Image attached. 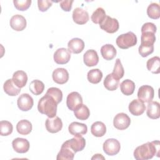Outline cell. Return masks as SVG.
<instances>
[{
	"instance_id": "obj_37",
	"label": "cell",
	"mask_w": 160,
	"mask_h": 160,
	"mask_svg": "<svg viewBox=\"0 0 160 160\" xmlns=\"http://www.w3.org/2000/svg\"><path fill=\"white\" fill-rule=\"evenodd\" d=\"M156 41L155 33L151 31H145L141 32V44L154 45Z\"/></svg>"
},
{
	"instance_id": "obj_31",
	"label": "cell",
	"mask_w": 160,
	"mask_h": 160,
	"mask_svg": "<svg viewBox=\"0 0 160 160\" xmlns=\"http://www.w3.org/2000/svg\"><path fill=\"white\" fill-rule=\"evenodd\" d=\"M87 78L89 82L92 84L99 83L102 78V72L99 69H91L87 74Z\"/></svg>"
},
{
	"instance_id": "obj_45",
	"label": "cell",
	"mask_w": 160,
	"mask_h": 160,
	"mask_svg": "<svg viewBox=\"0 0 160 160\" xmlns=\"http://www.w3.org/2000/svg\"><path fill=\"white\" fill-rule=\"evenodd\" d=\"M104 159L105 158L102 156V154H94V156L91 158V159Z\"/></svg>"
},
{
	"instance_id": "obj_44",
	"label": "cell",
	"mask_w": 160,
	"mask_h": 160,
	"mask_svg": "<svg viewBox=\"0 0 160 160\" xmlns=\"http://www.w3.org/2000/svg\"><path fill=\"white\" fill-rule=\"evenodd\" d=\"M74 2V1H61L59 2L60 7L61 9L64 11L69 12L71 11L72 8V4Z\"/></svg>"
},
{
	"instance_id": "obj_15",
	"label": "cell",
	"mask_w": 160,
	"mask_h": 160,
	"mask_svg": "<svg viewBox=\"0 0 160 160\" xmlns=\"http://www.w3.org/2000/svg\"><path fill=\"white\" fill-rule=\"evenodd\" d=\"M52 77L56 83L63 84L68 82L69 79V73L66 69L59 68L53 71Z\"/></svg>"
},
{
	"instance_id": "obj_35",
	"label": "cell",
	"mask_w": 160,
	"mask_h": 160,
	"mask_svg": "<svg viewBox=\"0 0 160 160\" xmlns=\"http://www.w3.org/2000/svg\"><path fill=\"white\" fill-rule=\"evenodd\" d=\"M106 14L104 9L102 8H97L92 14L91 19L95 24H100L106 18Z\"/></svg>"
},
{
	"instance_id": "obj_18",
	"label": "cell",
	"mask_w": 160,
	"mask_h": 160,
	"mask_svg": "<svg viewBox=\"0 0 160 160\" xmlns=\"http://www.w3.org/2000/svg\"><path fill=\"white\" fill-rule=\"evenodd\" d=\"M129 111L134 116H140L146 110V106L139 99L132 100L129 104Z\"/></svg>"
},
{
	"instance_id": "obj_9",
	"label": "cell",
	"mask_w": 160,
	"mask_h": 160,
	"mask_svg": "<svg viewBox=\"0 0 160 160\" xmlns=\"http://www.w3.org/2000/svg\"><path fill=\"white\" fill-rule=\"evenodd\" d=\"M81 104H82V98L79 92H71L68 95L66 105L69 109L74 111Z\"/></svg>"
},
{
	"instance_id": "obj_26",
	"label": "cell",
	"mask_w": 160,
	"mask_h": 160,
	"mask_svg": "<svg viewBox=\"0 0 160 160\" xmlns=\"http://www.w3.org/2000/svg\"><path fill=\"white\" fill-rule=\"evenodd\" d=\"M91 132L96 137H102L106 132V125L101 121H96L91 125Z\"/></svg>"
},
{
	"instance_id": "obj_36",
	"label": "cell",
	"mask_w": 160,
	"mask_h": 160,
	"mask_svg": "<svg viewBox=\"0 0 160 160\" xmlns=\"http://www.w3.org/2000/svg\"><path fill=\"white\" fill-rule=\"evenodd\" d=\"M111 74L113 76V77L118 80H119L120 79H121L124 74V68L121 64V60L119 58L116 59V60L114 67L112 72Z\"/></svg>"
},
{
	"instance_id": "obj_12",
	"label": "cell",
	"mask_w": 160,
	"mask_h": 160,
	"mask_svg": "<svg viewBox=\"0 0 160 160\" xmlns=\"http://www.w3.org/2000/svg\"><path fill=\"white\" fill-rule=\"evenodd\" d=\"M70 58V51L64 48L58 49L54 53V60L58 64H64L68 63L69 61Z\"/></svg>"
},
{
	"instance_id": "obj_8",
	"label": "cell",
	"mask_w": 160,
	"mask_h": 160,
	"mask_svg": "<svg viewBox=\"0 0 160 160\" xmlns=\"http://www.w3.org/2000/svg\"><path fill=\"white\" fill-rule=\"evenodd\" d=\"M131 123V119L128 114L124 112L117 114L113 119L114 126L119 130H124L127 129Z\"/></svg>"
},
{
	"instance_id": "obj_20",
	"label": "cell",
	"mask_w": 160,
	"mask_h": 160,
	"mask_svg": "<svg viewBox=\"0 0 160 160\" xmlns=\"http://www.w3.org/2000/svg\"><path fill=\"white\" fill-rule=\"evenodd\" d=\"M68 50L70 52L74 54H79L82 51L84 48V41L78 38H72L68 43Z\"/></svg>"
},
{
	"instance_id": "obj_22",
	"label": "cell",
	"mask_w": 160,
	"mask_h": 160,
	"mask_svg": "<svg viewBox=\"0 0 160 160\" xmlns=\"http://www.w3.org/2000/svg\"><path fill=\"white\" fill-rule=\"evenodd\" d=\"M116 48L111 44H106L101 48V54L105 60H112L116 56Z\"/></svg>"
},
{
	"instance_id": "obj_41",
	"label": "cell",
	"mask_w": 160,
	"mask_h": 160,
	"mask_svg": "<svg viewBox=\"0 0 160 160\" xmlns=\"http://www.w3.org/2000/svg\"><path fill=\"white\" fill-rule=\"evenodd\" d=\"M13 3L14 7L19 11H26L31 6V0H24V1H16L14 0Z\"/></svg>"
},
{
	"instance_id": "obj_17",
	"label": "cell",
	"mask_w": 160,
	"mask_h": 160,
	"mask_svg": "<svg viewBox=\"0 0 160 160\" xmlns=\"http://www.w3.org/2000/svg\"><path fill=\"white\" fill-rule=\"evenodd\" d=\"M12 146L14 150L18 153H25L29 149V142L24 138H17L12 142Z\"/></svg>"
},
{
	"instance_id": "obj_39",
	"label": "cell",
	"mask_w": 160,
	"mask_h": 160,
	"mask_svg": "<svg viewBox=\"0 0 160 160\" xmlns=\"http://www.w3.org/2000/svg\"><path fill=\"white\" fill-rule=\"evenodd\" d=\"M46 94L52 96L57 104H59L60 102H61L62 99V92L59 88L54 87L50 88L48 89Z\"/></svg>"
},
{
	"instance_id": "obj_24",
	"label": "cell",
	"mask_w": 160,
	"mask_h": 160,
	"mask_svg": "<svg viewBox=\"0 0 160 160\" xmlns=\"http://www.w3.org/2000/svg\"><path fill=\"white\" fill-rule=\"evenodd\" d=\"M3 89L4 92L11 96H17L21 91V88H18L14 83L12 79H8L5 81L3 85Z\"/></svg>"
},
{
	"instance_id": "obj_38",
	"label": "cell",
	"mask_w": 160,
	"mask_h": 160,
	"mask_svg": "<svg viewBox=\"0 0 160 160\" xmlns=\"http://www.w3.org/2000/svg\"><path fill=\"white\" fill-rule=\"evenodd\" d=\"M13 130L12 124L8 121H1L0 122V134L2 136L11 134Z\"/></svg>"
},
{
	"instance_id": "obj_42",
	"label": "cell",
	"mask_w": 160,
	"mask_h": 160,
	"mask_svg": "<svg viewBox=\"0 0 160 160\" xmlns=\"http://www.w3.org/2000/svg\"><path fill=\"white\" fill-rule=\"evenodd\" d=\"M52 1L49 0H38V6L40 11L45 12L46 11L52 4Z\"/></svg>"
},
{
	"instance_id": "obj_23",
	"label": "cell",
	"mask_w": 160,
	"mask_h": 160,
	"mask_svg": "<svg viewBox=\"0 0 160 160\" xmlns=\"http://www.w3.org/2000/svg\"><path fill=\"white\" fill-rule=\"evenodd\" d=\"M14 83L19 88L24 87L28 81L27 74L23 71H17L14 72L12 78Z\"/></svg>"
},
{
	"instance_id": "obj_5",
	"label": "cell",
	"mask_w": 160,
	"mask_h": 160,
	"mask_svg": "<svg viewBox=\"0 0 160 160\" xmlns=\"http://www.w3.org/2000/svg\"><path fill=\"white\" fill-rule=\"evenodd\" d=\"M62 144L70 148L76 153L84 149L86 146V141L82 136H75L71 139L67 140Z\"/></svg>"
},
{
	"instance_id": "obj_13",
	"label": "cell",
	"mask_w": 160,
	"mask_h": 160,
	"mask_svg": "<svg viewBox=\"0 0 160 160\" xmlns=\"http://www.w3.org/2000/svg\"><path fill=\"white\" fill-rule=\"evenodd\" d=\"M89 17L87 11L81 8H76L72 12V19L78 24H84L89 21Z\"/></svg>"
},
{
	"instance_id": "obj_29",
	"label": "cell",
	"mask_w": 160,
	"mask_h": 160,
	"mask_svg": "<svg viewBox=\"0 0 160 160\" xmlns=\"http://www.w3.org/2000/svg\"><path fill=\"white\" fill-rule=\"evenodd\" d=\"M120 89L124 95L130 96L133 94L135 90V84L130 79L124 80L120 84Z\"/></svg>"
},
{
	"instance_id": "obj_7",
	"label": "cell",
	"mask_w": 160,
	"mask_h": 160,
	"mask_svg": "<svg viewBox=\"0 0 160 160\" xmlns=\"http://www.w3.org/2000/svg\"><path fill=\"white\" fill-rule=\"evenodd\" d=\"M154 96V91L152 87L149 85L141 86L138 92V99L142 102H149L151 101Z\"/></svg>"
},
{
	"instance_id": "obj_33",
	"label": "cell",
	"mask_w": 160,
	"mask_h": 160,
	"mask_svg": "<svg viewBox=\"0 0 160 160\" xmlns=\"http://www.w3.org/2000/svg\"><path fill=\"white\" fill-rule=\"evenodd\" d=\"M44 89V83L38 79L33 80L29 84V90L34 95L41 94Z\"/></svg>"
},
{
	"instance_id": "obj_1",
	"label": "cell",
	"mask_w": 160,
	"mask_h": 160,
	"mask_svg": "<svg viewBox=\"0 0 160 160\" xmlns=\"http://www.w3.org/2000/svg\"><path fill=\"white\" fill-rule=\"evenodd\" d=\"M159 141L147 142L138 146L134 151V157L137 160H147L152 159L155 155L159 157L160 155Z\"/></svg>"
},
{
	"instance_id": "obj_2",
	"label": "cell",
	"mask_w": 160,
	"mask_h": 160,
	"mask_svg": "<svg viewBox=\"0 0 160 160\" xmlns=\"http://www.w3.org/2000/svg\"><path fill=\"white\" fill-rule=\"evenodd\" d=\"M57 106L58 104L54 98L46 94L39 99L38 109L40 113L46 115L48 118H53L56 115Z\"/></svg>"
},
{
	"instance_id": "obj_10",
	"label": "cell",
	"mask_w": 160,
	"mask_h": 160,
	"mask_svg": "<svg viewBox=\"0 0 160 160\" xmlns=\"http://www.w3.org/2000/svg\"><path fill=\"white\" fill-rule=\"evenodd\" d=\"M46 130L51 133H56L62 128V122L58 116L48 118L45 122Z\"/></svg>"
},
{
	"instance_id": "obj_30",
	"label": "cell",
	"mask_w": 160,
	"mask_h": 160,
	"mask_svg": "<svg viewBox=\"0 0 160 160\" xmlns=\"http://www.w3.org/2000/svg\"><path fill=\"white\" fill-rule=\"evenodd\" d=\"M119 85V80L113 77L112 74H108L104 80V86L109 91H115Z\"/></svg>"
},
{
	"instance_id": "obj_25",
	"label": "cell",
	"mask_w": 160,
	"mask_h": 160,
	"mask_svg": "<svg viewBox=\"0 0 160 160\" xmlns=\"http://www.w3.org/2000/svg\"><path fill=\"white\" fill-rule=\"evenodd\" d=\"M32 124L26 119L19 121L16 125V130L21 135H28L32 131Z\"/></svg>"
},
{
	"instance_id": "obj_11",
	"label": "cell",
	"mask_w": 160,
	"mask_h": 160,
	"mask_svg": "<svg viewBox=\"0 0 160 160\" xmlns=\"http://www.w3.org/2000/svg\"><path fill=\"white\" fill-rule=\"evenodd\" d=\"M17 104L19 109L22 111L30 110L34 104L32 98L28 93H23L18 98Z\"/></svg>"
},
{
	"instance_id": "obj_27",
	"label": "cell",
	"mask_w": 160,
	"mask_h": 160,
	"mask_svg": "<svg viewBox=\"0 0 160 160\" xmlns=\"http://www.w3.org/2000/svg\"><path fill=\"white\" fill-rule=\"evenodd\" d=\"M75 152L70 148L62 144L60 151L57 155L58 160H72L74 159Z\"/></svg>"
},
{
	"instance_id": "obj_3",
	"label": "cell",
	"mask_w": 160,
	"mask_h": 160,
	"mask_svg": "<svg viewBox=\"0 0 160 160\" xmlns=\"http://www.w3.org/2000/svg\"><path fill=\"white\" fill-rule=\"evenodd\" d=\"M137 41L136 34L131 31H129L119 36L116 38V42L119 48L126 49L135 46L137 44Z\"/></svg>"
},
{
	"instance_id": "obj_16",
	"label": "cell",
	"mask_w": 160,
	"mask_h": 160,
	"mask_svg": "<svg viewBox=\"0 0 160 160\" xmlns=\"http://www.w3.org/2000/svg\"><path fill=\"white\" fill-rule=\"evenodd\" d=\"M69 132L74 136H81L87 133L88 127L84 123L79 122H72L68 127Z\"/></svg>"
},
{
	"instance_id": "obj_6",
	"label": "cell",
	"mask_w": 160,
	"mask_h": 160,
	"mask_svg": "<svg viewBox=\"0 0 160 160\" xmlns=\"http://www.w3.org/2000/svg\"><path fill=\"white\" fill-rule=\"evenodd\" d=\"M100 28L108 33H114L119 27V22L116 18H112L109 16H106L104 19L99 24Z\"/></svg>"
},
{
	"instance_id": "obj_28",
	"label": "cell",
	"mask_w": 160,
	"mask_h": 160,
	"mask_svg": "<svg viewBox=\"0 0 160 160\" xmlns=\"http://www.w3.org/2000/svg\"><path fill=\"white\" fill-rule=\"evenodd\" d=\"M147 69L153 74H159L160 72V58L158 56H154L148 60L146 62Z\"/></svg>"
},
{
	"instance_id": "obj_14",
	"label": "cell",
	"mask_w": 160,
	"mask_h": 160,
	"mask_svg": "<svg viewBox=\"0 0 160 160\" xmlns=\"http://www.w3.org/2000/svg\"><path fill=\"white\" fill-rule=\"evenodd\" d=\"M12 29L16 31H21L26 27V20L24 16L20 14H16L11 17L9 21Z\"/></svg>"
},
{
	"instance_id": "obj_19",
	"label": "cell",
	"mask_w": 160,
	"mask_h": 160,
	"mask_svg": "<svg viewBox=\"0 0 160 160\" xmlns=\"http://www.w3.org/2000/svg\"><path fill=\"white\" fill-rule=\"evenodd\" d=\"M83 60L85 65L88 67H92L98 64L99 56L95 50L89 49L84 54Z\"/></svg>"
},
{
	"instance_id": "obj_32",
	"label": "cell",
	"mask_w": 160,
	"mask_h": 160,
	"mask_svg": "<svg viewBox=\"0 0 160 160\" xmlns=\"http://www.w3.org/2000/svg\"><path fill=\"white\" fill-rule=\"evenodd\" d=\"M74 114L76 118L84 121L88 119L90 115V111L88 106L82 104L74 111Z\"/></svg>"
},
{
	"instance_id": "obj_21",
	"label": "cell",
	"mask_w": 160,
	"mask_h": 160,
	"mask_svg": "<svg viewBox=\"0 0 160 160\" xmlns=\"http://www.w3.org/2000/svg\"><path fill=\"white\" fill-rule=\"evenodd\" d=\"M147 116L152 119H158L160 117V105L157 101H150L147 106Z\"/></svg>"
},
{
	"instance_id": "obj_4",
	"label": "cell",
	"mask_w": 160,
	"mask_h": 160,
	"mask_svg": "<svg viewBox=\"0 0 160 160\" xmlns=\"http://www.w3.org/2000/svg\"><path fill=\"white\" fill-rule=\"evenodd\" d=\"M104 152L108 156H114L117 154L121 149L120 142L118 140L110 138L106 139L102 146Z\"/></svg>"
},
{
	"instance_id": "obj_34",
	"label": "cell",
	"mask_w": 160,
	"mask_h": 160,
	"mask_svg": "<svg viewBox=\"0 0 160 160\" xmlns=\"http://www.w3.org/2000/svg\"><path fill=\"white\" fill-rule=\"evenodd\" d=\"M147 14L149 18L157 19L160 17V6L158 3L152 2L147 8Z\"/></svg>"
},
{
	"instance_id": "obj_43",
	"label": "cell",
	"mask_w": 160,
	"mask_h": 160,
	"mask_svg": "<svg viewBox=\"0 0 160 160\" xmlns=\"http://www.w3.org/2000/svg\"><path fill=\"white\" fill-rule=\"evenodd\" d=\"M157 28L156 25L152 22H146L144 23L141 28V32L145 31H151L154 33L156 32Z\"/></svg>"
},
{
	"instance_id": "obj_40",
	"label": "cell",
	"mask_w": 160,
	"mask_h": 160,
	"mask_svg": "<svg viewBox=\"0 0 160 160\" xmlns=\"http://www.w3.org/2000/svg\"><path fill=\"white\" fill-rule=\"evenodd\" d=\"M138 51L142 57H147L154 51V45L141 44L138 48Z\"/></svg>"
}]
</instances>
